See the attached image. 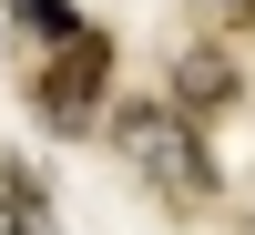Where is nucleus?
I'll return each mask as SVG.
<instances>
[{
	"mask_svg": "<svg viewBox=\"0 0 255 235\" xmlns=\"http://www.w3.org/2000/svg\"><path fill=\"white\" fill-rule=\"evenodd\" d=\"M204 10H215L225 31H255V0H204Z\"/></svg>",
	"mask_w": 255,
	"mask_h": 235,
	"instance_id": "obj_6",
	"label": "nucleus"
},
{
	"mask_svg": "<svg viewBox=\"0 0 255 235\" xmlns=\"http://www.w3.org/2000/svg\"><path fill=\"white\" fill-rule=\"evenodd\" d=\"M163 102H174L184 123L225 113V102H235V61H225V51H174V92H163Z\"/></svg>",
	"mask_w": 255,
	"mask_h": 235,
	"instance_id": "obj_3",
	"label": "nucleus"
},
{
	"mask_svg": "<svg viewBox=\"0 0 255 235\" xmlns=\"http://www.w3.org/2000/svg\"><path fill=\"white\" fill-rule=\"evenodd\" d=\"M0 235H51V195H41L20 164L0 174Z\"/></svg>",
	"mask_w": 255,
	"mask_h": 235,
	"instance_id": "obj_4",
	"label": "nucleus"
},
{
	"mask_svg": "<svg viewBox=\"0 0 255 235\" xmlns=\"http://www.w3.org/2000/svg\"><path fill=\"white\" fill-rule=\"evenodd\" d=\"M102 92H113V41H102V31H82V41H61V51L41 61L31 113L51 123V133H92V123H102Z\"/></svg>",
	"mask_w": 255,
	"mask_h": 235,
	"instance_id": "obj_2",
	"label": "nucleus"
},
{
	"mask_svg": "<svg viewBox=\"0 0 255 235\" xmlns=\"http://www.w3.org/2000/svg\"><path fill=\"white\" fill-rule=\"evenodd\" d=\"M113 154L133 164L163 205H184V215L215 205V154H204V133L174 113V102H123V113H113Z\"/></svg>",
	"mask_w": 255,
	"mask_h": 235,
	"instance_id": "obj_1",
	"label": "nucleus"
},
{
	"mask_svg": "<svg viewBox=\"0 0 255 235\" xmlns=\"http://www.w3.org/2000/svg\"><path fill=\"white\" fill-rule=\"evenodd\" d=\"M0 10H10L20 31H41V41H51V51H61V41H82V20L61 10V0H0Z\"/></svg>",
	"mask_w": 255,
	"mask_h": 235,
	"instance_id": "obj_5",
	"label": "nucleus"
}]
</instances>
